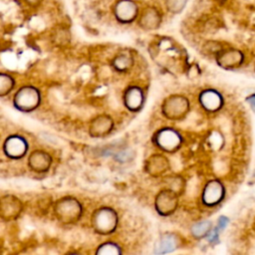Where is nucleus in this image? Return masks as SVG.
<instances>
[{
    "label": "nucleus",
    "mask_w": 255,
    "mask_h": 255,
    "mask_svg": "<svg viewBox=\"0 0 255 255\" xmlns=\"http://www.w3.org/2000/svg\"><path fill=\"white\" fill-rule=\"evenodd\" d=\"M92 223L97 232L102 234L111 233L117 227V212L109 207L100 208L94 213Z\"/></svg>",
    "instance_id": "1"
},
{
    "label": "nucleus",
    "mask_w": 255,
    "mask_h": 255,
    "mask_svg": "<svg viewBox=\"0 0 255 255\" xmlns=\"http://www.w3.org/2000/svg\"><path fill=\"white\" fill-rule=\"evenodd\" d=\"M56 214L58 218L65 223H73L81 216V205L75 199L71 197L62 198L56 204Z\"/></svg>",
    "instance_id": "2"
},
{
    "label": "nucleus",
    "mask_w": 255,
    "mask_h": 255,
    "mask_svg": "<svg viewBox=\"0 0 255 255\" xmlns=\"http://www.w3.org/2000/svg\"><path fill=\"white\" fill-rule=\"evenodd\" d=\"M40 94L34 87H23L14 98L15 107L23 112H30L38 107Z\"/></svg>",
    "instance_id": "3"
},
{
    "label": "nucleus",
    "mask_w": 255,
    "mask_h": 255,
    "mask_svg": "<svg viewBox=\"0 0 255 255\" xmlns=\"http://www.w3.org/2000/svg\"><path fill=\"white\" fill-rule=\"evenodd\" d=\"M188 103L183 97H170L163 105V113L169 119H178L182 117L187 111Z\"/></svg>",
    "instance_id": "4"
},
{
    "label": "nucleus",
    "mask_w": 255,
    "mask_h": 255,
    "mask_svg": "<svg viewBox=\"0 0 255 255\" xmlns=\"http://www.w3.org/2000/svg\"><path fill=\"white\" fill-rule=\"evenodd\" d=\"M156 144L166 151H172L176 149L180 144L179 134L170 128H164L158 131L155 136Z\"/></svg>",
    "instance_id": "5"
},
{
    "label": "nucleus",
    "mask_w": 255,
    "mask_h": 255,
    "mask_svg": "<svg viewBox=\"0 0 255 255\" xmlns=\"http://www.w3.org/2000/svg\"><path fill=\"white\" fill-rule=\"evenodd\" d=\"M3 148L9 157L19 158L26 153L27 142L20 135H11L6 139Z\"/></svg>",
    "instance_id": "6"
},
{
    "label": "nucleus",
    "mask_w": 255,
    "mask_h": 255,
    "mask_svg": "<svg viewBox=\"0 0 255 255\" xmlns=\"http://www.w3.org/2000/svg\"><path fill=\"white\" fill-rule=\"evenodd\" d=\"M155 206L157 211L162 215L171 213L176 206V196L170 190L161 191L155 200Z\"/></svg>",
    "instance_id": "7"
},
{
    "label": "nucleus",
    "mask_w": 255,
    "mask_h": 255,
    "mask_svg": "<svg viewBox=\"0 0 255 255\" xmlns=\"http://www.w3.org/2000/svg\"><path fill=\"white\" fill-rule=\"evenodd\" d=\"M21 202L14 196H6L0 200V215L3 218H14L21 211Z\"/></svg>",
    "instance_id": "8"
},
{
    "label": "nucleus",
    "mask_w": 255,
    "mask_h": 255,
    "mask_svg": "<svg viewBox=\"0 0 255 255\" xmlns=\"http://www.w3.org/2000/svg\"><path fill=\"white\" fill-rule=\"evenodd\" d=\"M125 105L130 111H137L143 103V94L138 87H129L124 96Z\"/></svg>",
    "instance_id": "9"
},
{
    "label": "nucleus",
    "mask_w": 255,
    "mask_h": 255,
    "mask_svg": "<svg viewBox=\"0 0 255 255\" xmlns=\"http://www.w3.org/2000/svg\"><path fill=\"white\" fill-rule=\"evenodd\" d=\"M223 195V187L217 181H211L205 188L203 193V200L208 205L216 204L221 200Z\"/></svg>",
    "instance_id": "10"
},
{
    "label": "nucleus",
    "mask_w": 255,
    "mask_h": 255,
    "mask_svg": "<svg viewBox=\"0 0 255 255\" xmlns=\"http://www.w3.org/2000/svg\"><path fill=\"white\" fill-rule=\"evenodd\" d=\"M51 161H52V159L48 153H46L42 150H37L30 155L29 165L34 170L44 171L49 168Z\"/></svg>",
    "instance_id": "11"
},
{
    "label": "nucleus",
    "mask_w": 255,
    "mask_h": 255,
    "mask_svg": "<svg viewBox=\"0 0 255 255\" xmlns=\"http://www.w3.org/2000/svg\"><path fill=\"white\" fill-rule=\"evenodd\" d=\"M112 127L113 122L110 117H98L91 125V134H93V136H104L105 134L110 132Z\"/></svg>",
    "instance_id": "12"
},
{
    "label": "nucleus",
    "mask_w": 255,
    "mask_h": 255,
    "mask_svg": "<svg viewBox=\"0 0 255 255\" xmlns=\"http://www.w3.org/2000/svg\"><path fill=\"white\" fill-rule=\"evenodd\" d=\"M202 106L209 111L217 110L221 105V98L218 94L213 91H206L201 95L200 98Z\"/></svg>",
    "instance_id": "13"
},
{
    "label": "nucleus",
    "mask_w": 255,
    "mask_h": 255,
    "mask_svg": "<svg viewBox=\"0 0 255 255\" xmlns=\"http://www.w3.org/2000/svg\"><path fill=\"white\" fill-rule=\"evenodd\" d=\"M150 160L148 161V171L152 174H157L166 168V161L165 158L160 156V155H153L152 157L149 158Z\"/></svg>",
    "instance_id": "14"
},
{
    "label": "nucleus",
    "mask_w": 255,
    "mask_h": 255,
    "mask_svg": "<svg viewBox=\"0 0 255 255\" xmlns=\"http://www.w3.org/2000/svg\"><path fill=\"white\" fill-rule=\"evenodd\" d=\"M176 246V242H175V239L173 236L171 235H164L160 241H159V244H158V250L157 252L159 253H165V252H169L171 250H173Z\"/></svg>",
    "instance_id": "15"
},
{
    "label": "nucleus",
    "mask_w": 255,
    "mask_h": 255,
    "mask_svg": "<svg viewBox=\"0 0 255 255\" xmlns=\"http://www.w3.org/2000/svg\"><path fill=\"white\" fill-rule=\"evenodd\" d=\"M14 86V80L6 74H0V97L8 94Z\"/></svg>",
    "instance_id": "16"
},
{
    "label": "nucleus",
    "mask_w": 255,
    "mask_h": 255,
    "mask_svg": "<svg viewBox=\"0 0 255 255\" xmlns=\"http://www.w3.org/2000/svg\"><path fill=\"white\" fill-rule=\"evenodd\" d=\"M121 252L122 251L120 247L117 244L111 242L102 244L97 250V254H120Z\"/></svg>",
    "instance_id": "17"
},
{
    "label": "nucleus",
    "mask_w": 255,
    "mask_h": 255,
    "mask_svg": "<svg viewBox=\"0 0 255 255\" xmlns=\"http://www.w3.org/2000/svg\"><path fill=\"white\" fill-rule=\"evenodd\" d=\"M131 64V60L130 58L125 56V55H121L119 56L115 62H114V66L117 70L119 71H126L127 69H128V67Z\"/></svg>",
    "instance_id": "18"
},
{
    "label": "nucleus",
    "mask_w": 255,
    "mask_h": 255,
    "mask_svg": "<svg viewBox=\"0 0 255 255\" xmlns=\"http://www.w3.org/2000/svg\"><path fill=\"white\" fill-rule=\"evenodd\" d=\"M209 228H210V223L204 221V222H200V223H197L196 225H194L192 228V232L196 236H202V235L208 233Z\"/></svg>",
    "instance_id": "19"
},
{
    "label": "nucleus",
    "mask_w": 255,
    "mask_h": 255,
    "mask_svg": "<svg viewBox=\"0 0 255 255\" xmlns=\"http://www.w3.org/2000/svg\"><path fill=\"white\" fill-rule=\"evenodd\" d=\"M241 61V56L237 53V54H232V57H229V54H226L224 58H222V65H226V66H234L237 65V63H240Z\"/></svg>",
    "instance_id": "20"
},
{
    "label": "nucleus",
    "mask_w": 255,
    "mask_h": 255,
    "mask_svg": "<svg viewBox=\"0 0 255 255\" xmlns=\"http://www.w3.org/2000/svg\"><path fill=\"white\" fill-rule=\"evenodd\" d=\"M247 101L250 103V105H251L253 108H255V95H252L251 97L247 98Z\"/></svg>",
    "instance_id": "21"
}]
</instances>
